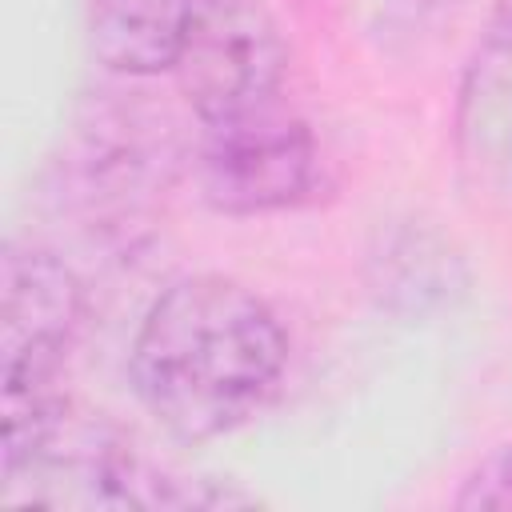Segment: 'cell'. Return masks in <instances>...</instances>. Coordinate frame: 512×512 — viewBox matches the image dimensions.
Here are the masks:
<instances>
[{
    "label": "cell",
    "instance_id": "obj_1",
    "mask_svg": "<svg viewBox=\"0 0 512 512\" xmlns=\"http://www.w3.org/2000/svg\"><path fill=\"white\" fill-rule=\"evenodd\" d=\"M288 368V332L240 280L184 276L148 308L132 344L140 404L180 440H216L268 408Z\"/></svg>",
    "mask_w": 512,
    "mask_h": 512
},
{
    "label": "cell",
    "instance_id": "obj_2",
    "mask_svg": "<svg viewBox=\"0 0 512 512\" xmlns=\"http://www.w3.org/2000/svg\"><path fill=\"white\" fill-rule=\"evenodd\" d=\"M80 284L48 252H4L0 316V412L4 480L32 464L60 428V368L80 324Z\"/></svg>",
    "mask_w": 512,
    "mask_h": 512
},
{
    "label": "cell",
    "instance_id": "obj_3",
    "mask_svg": "<svg viewBox=\"0 0 512 512\" xmlns=\"http://www.w3.org/2000/svg\"><path fill=\"white\" fill-rule=\"evenodd\" d=\"M316 180V140L280 100L204 120L200 188L216 212L256 216L296 200Z\"/></svg>",
    "mask_w": 512,
    "mask_h": 512
},
{
    "label": "cell",
    "instance_id": "obj_4",
    "mask_svg": "<svg viewBox=\"0 0 512 512\" xmlns=\"http://www.w3.org/2000/svg\"><path fill=\"white\" fill-rule=\"evenodd\" d=\"M284 64L280 28L260 0H188L172 72L200 120L276 100Z\"/></svg>",
    "mask_w": 512,
    "mask_h": 512
},
{
    "label": "cell",
    "instance_id": "obj_5",
    "mask_svg": "<svg viewBox=\"0 0 512 512\" xmlns=\"http://www.w3.org/2000/svg\"><path fill=\"white\" fill-rule=\"evenodd\" d=\"M96 60L124 76L172 72L188 0H84Z\"/></svg>",
    "mask_w": 512,
    "mask_h": 512
},
{
    "label": "cell",
    "instance_id": "obj_6",
    "mask_svg": "<svg viewBox=\"0 0 512 512\" xmlns=\"http://www.w3.org/2000/svg\"><path fill=\"white\" fill-rule=\"evenodd\" d=\"M456 508H512V444L488 452L468 472Z\"/></svg>",
    "mask_w": 512,
    "mask_h": 512
}]
</instances>
